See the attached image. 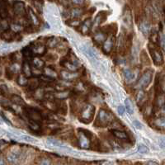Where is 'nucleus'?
I'll list each match as a JSON object with an SVG mask.
<instances>
[{"instance_id": "nucleus-1", "label": "nucleus", "mask_w": 165, "mask_h": 165, "mask_svg": "<svg viewBox=\"0 0 165 165\" xmlns=\"http://www.w3.org/2000/svg\"><path fill=\"white\" fill-rule=\"evenodd\" d=\"M112 122H113V115L112 113L106 109H100L95 122V125L105 127L109 125L111 123H112Z\"/></svg>"}, {"instance_id": "nucleus-2", "label": "nucleus", "mask_w": 165, "mask_h": 165, "mask_svg": "<svg viewBox=\"0 0 165 165\" xmlns=\"http://www.w3.org/2000/svg\"><path fill=\"white\" fill-rule=\"evenodd\" d=\"M94 112H95V107L91 104H86L82 108L79 116V121L85 124H88L92 122L94 118Z\"/></svg>"}, {"instance_id": "nucleus-3", "label": "nucleus", "mask_w": 165, "mask_h": 165, "mask_svg": "<svg viewBox=\"0 0 165 165\" xmlns=\"http://www.w3.org/2000/svg\"><path fill=\"white\" fill-rule=\"evenodd\" d=\"M24 114L28 119V121L31 122L40 123L43 120V113H41L40 111L34 107H29V106H25L23 109Z\"/></svg>"}, {"instance_id": "nucleus-4", "label": "nucleus", "mask_w": 165, "mask_h": 165, "mask_svg": "<svg viewBox=\"0 0 165 165\" xmlns=\"http://www.w3.org/2000/svg\"><path fill=\"white\" fill-rule=\"evenodd\" d=\"M149 50H150V56L152 58V60L154 64L157 66L162 65L163 64V57L161 50L159 48L154 44L150 43L149 45Z\"/></svg>"}, {"instance_id": "nucleus-5", "label": "nucleus", "mask_w": 165, "mask_h": 165, "mask_svg": "<svg viewBox=\"0 0 165 165\" xmlns=\"http://www.w3.org/2000/svg\"><path fill=\"white\" fill-rule=\"evenodd\" d=\"M79 133V146L82 149H88L90 147V139L93 137V134L90 131L85 130V129H80L78 130Z\"/></svg>"}, {"instance_id": "nucleus-6", "label": "nucleus", "mask_w": 165, "mask_h": 165, "mask_svg": "<svg viewBox=\"0 0 165 165\" xmlns=\"http://www.w3.org/2000/svg\"><path fill=\"white\" fill-rule=\"evenodd\" d=\"M153 78V71L150 69H148L144 73L143 75L140 76V78H139V80L137 81L135 87L137 88H144L147 87L150 84Z\"/></svg>"}, {"instance_id": "nucleus-7", "label": "nucleus", "mask_w": 165, "mask_h": 165, "mask_svg": "<svg viewBox=\"0 0 165 165\" xmlns=\"http://www.w3.org/2000/svg\"><path fill=\"white\" fill-rule=\"evenodd\" d=\"M13 12L16 15L20 16H24L26 13V8H25V4L23 2L21 1H17V2H13Z\"/></svg>"}, {"instance_id": "nucleus-8", "label": "nucleus", "mask_w": 165, "mask_h": 165, "mask_svg": "<svg viewBox=\"0 0 165 165\" xmlns=\"http://www.w3.org/2000/svg\"><path fill=\"white\" fill-rule=\"evenodd\" d=\"M115 45V38L112 36H110L107 37L106 41L103 45V50L105 54H110L112 52V49Z\"/></svg>"}, {"instance_id": "nucleus-9", "label": "nucleus", "mask_w": 165, "mask_h": 165, "mask_svg": "<svg viewBox=\"0 0 165 165\" xmlns=\"http://www.w3.org/2000/svg\"><path fill=\"white\" fill-rule=\"evenodd\" d=\"M20 157H21V153L17 150H13L8 153V154L7 155V160L9 163L10 164L15 165L19 162L20 160Z\"/></svg>"}, {"instance_id": "nucleus-10", "label": "nucleus", "mask_w": 165, "mask_h": 165, "mask_svg": "<svg viewBox=\"0 0 165 165\" xmlns=\"http://www.w3.org/2000/svg\"><path fill=\"white\" fill-rule=\"evenodd\" d=\"M60 78H62L63 80L65 81H71L74 80L78 77V74L76 72H71L69 70H62L59 74Z\"/></svg>"}, {"instance_id": "nucleus-11", "label": "nucleus", "mask_w": 165, "mask_h": 165, "mask_svg": "<svg viewBox=\"0 0 165 165\" xmlns=\"http://www.w3.org/2000/svg\"><path fill=\"white\" fill-rule=\"evenodd\" d=\"M93 24H94V22L92 21V19H86V20L82 23L81 26H80V31H81L82 34H87V33L91 31L92 27H93Z\"/></svg>"}, {"instance_id": "nucleus-12", "label": "nucleus", "mask_w": 165, "mask_h": 165, "mask_svg": "<svg viewBox=\"0 0 165 165\" xmlns=\"http://www.w3.org/2000/svg\"><path fill=\"white\" fill-rule=\"evenodd\" d=\"M32 52L36 56H43L46 51V47L42 43H37L33 45V46L31 47Z\"/></svg>"}, {"instance_id": "nucleus-13", "label": "nucleus", "mask_w": 165, "mask_h": 165, "mask_svg": "<svg viewBox=\"0 0 165 165\" xmlns=\"http://www.w3.org/2000/svg\"><path fill=\"white\" fill-rule=\"evenodd\" d=\"M40 85H41V84H40V78H32L29 80L27 87H28V89L30 91L35 92L36 89L39 88V86H40Z\"/></svg>"}, {"instance_id": "nucleus-14", "label": "nucleus", "mask_w": 165, "mask_h": 165, "mask_svg": "<svg viewBox=\"0 0 165 165\" xmlns=\"http://www.w3.org/2000/svg\"><path fill=\"white\" fill-rule=\"evenodd\" d=\"M106 39H107V37H106L105 32H103V31L96 32L94 36V41H95L97 44H98V45H101V44H103V43L106 41Z\"/></svg>"}, {"instance_id": "nucleus-15", "label": "nucleus", "mask_w": 165, "mask_h": 165, "mask_svg": "<svg viewBox=\"0 0 165 165\" xmlns=\"http://www.w3.org/2000/svg\"><path fill=\"white\" fill-rule=\"evenodd\" d=\"M122 19H123L124 24H125V25L127 26L128 27H131V24H132V17H131V13L130 9H128V8L125 9Z\"/></svg>"}, {"instance_id": "nucleus-16", "label": "nucleus", "mask_w": 165, "mask_h": 165, "mask_svg": "<svg viewBox=\"0 0 165 165\" xmlns=\"http://www.w3.org/2000/svg\"><path fill=\"white\" fill-rule=\"evenodd\" d=\"M139 29L140 31L143 33L144 35H148L150 32V30H151V27H150V24L149 23V22L147 21H141L139 24Z\"/></svg>"}, {"instance_id": "nucleus-17", "label": "nucleus", "mask_w": 165, "mask_h": 165, "mask_svg": "<svg viewBox=\"0 0 165 165\" xmlns=\"http://www.w3.org/2000/svg\"><path fill=\"white\" fill-rule=\"evenodd\" d=\"M28 12V16H29V18L31 20V22H32V24L34 26H38L40 24V20L38 18V17L36 16V14L34 13L33 9L31 8V7H28L27 8Z\"/></svg>"}, {"instance_id": "nucleus-18", "label": "nucleus", "mask_w": 165, "mask_h": 165, "mask_svg": "<svg viewBox=\"0 0 165 165\" xmlns=\"http://www.w3.org/2000/svg\"><path fill=\"white\" fill-rule=\"evenodd\" d=\"M31 62H32V65L34 66L35 69H38V70L45 68V61L39 57H33Z\"/></svg>"}, {"instance_id": "nucleus-19", "label": "nucleus", "mask_w": 165, "mask_h": 165, "mask_svg": "<svg viewBox=\"0 0 165 165\" xmlns=\"http://www.w3.org/2000/svg\"><path fill=\"white\" fill-rule=\"evenodd\" d=\"M11 102L15 104V105H17V106H25L26 103L24 99H22V97H20L19 95H17V94H13L11 96Z\"/></svg>"}, {"instance_id": "nucleus-20", "label": "nucleus", "mask_w": 165, "mask_h": 165, "mask_svg": "<svg viewBox=\"0 0 165 165\" xmlns=\"http://www.w3.org/2000/svg\"><path fill=\"white\" fill-rule=\"evenodd\" d=\"M84 11L82 8H74L70 10L69 12V16L74 19H78L84 14Z\"/></svg>"}, {"instance_id": "nucleus-21", "label": "nucleus", "mask_w": 165, "mask_h": 165, "mask_svg": "<svg viewBox=\"0 0 165 165\" xmlns=\"http://www.w3.org/2000/svg\"><path fill=\"white\" fill-rule=\"evenodd\" d=\"M112 134L115 136L116 139L121 140H127L129 139L127 134L125 131H119V130H112Z\"/></svg>"}, {"instance_id": "nucleus-22", "label": "nucleus", "mask_w": 165, "mask_h": 165, "mask_svg": "<svg viewBox=\"0 0 165 165\" xmlns=\"http://www.w3.org/2000/svg\"><path fill=\"white\" fill-rule=\"evenodd\" d=\"M22 75H25L27 78H30L32 75V73H31V68L30 64L28 63V61H25L23 63V65L22 66Z\"/></svg>"}, {"instance_id": "nucleus-23", "label": "nucleus", "mask_w": 165, "mask_h": 165, "mask_svg": "<svg viewBox=\"0 0 165 165\" xmlns=\"http://www.w3.org/2000/svg\"><path fill=\"white\" fill-rule=\"evenodd\" d=\"M46 93L42 87H39L38 89L35 91L34 94H33V97H34L35 99L44 100V101L46 99Z\"/></svg>"}, {"instance_id": "nucleus-24", "label": "nucleus", "mask_w": 165, "mask_h": 165, "mask_svg": "<svg viewBox=\"0 0 165 165\" xmlns=\"http://www.w3.org/2000/svg\"><path fill=\"white\" fill-rule=\"evenodd\" d=\"M69 91L66 90V91H62V92H56V93H53L54 97L57 100H64L66 99L69 96Z\"/></svg>"}, {"instance_id": "nucleus-25", "label": "nucleus", "mask_w": 165, "mask_h": 165, "mask_svg": "<svg viewBox=\"0 0 165 165\" xmlns=\"http://www.w3.org/2000/svg\"><path fill=\"white\" fill-rule=\"evenodd\" d=\"M43 73L45 76H46L48 78H54L56 79V78L57 77V74L56 72L53 69H51L50 67H45L43 69Z\"/></svg>"}, {"instance_id": "nucleus-26", "label": "nucleus", "mask_w": 165, "mask_h": 165, "mask_svg": "<svg viewBox=\"0 0 165 165\" xmlns=\"http://www.w3.org/2000/svg\"><path fill=\"white\" fill-rule=\"evenodd\" d=\"M8 17V9H7V3L4 1L0 2V17L1 19H5Z\"/></svg>"}, {"instance_id": "nucleus-27", "label": "nucleus", "mask_w": 165, "mask_h": 165, "mask_svg": "<svg viewBox=\"0 0 165 165\" xmlns=\"http://www.w3.org/2000/svg\"><path fill=\"white\" fill-rule=\"evenodd\" d=\"M135 99H136V102H137L138 104H142V103H144V101L146 99V94L144 92L142 89H140L137 92V94L135 95Z\"/></svg>"}, {"instance_id": "nucleus-28", "label": "nucleus", "mask_w": 165, "mask_h": 165, "mask_svg": "<svg viewBox=\"0 0 165 165\" xmlns=\"http://www.w3.org/2000/svg\"><path fill=\"white\" fill-rule=\"evenodd\" d=\"M124 77L128 83H131L135 78V75L131 69H125L124 71Z\"/></svg>"}, {"instance_id": "nucleus-29", "label": "nucleus", "mask_w": 165, "mask_h": 165, "mask_svg": "<svg viewBox=\"0 0 165 165\" xmlns=\"http://www.w3.org/2000/svg\"><path fill=\"white\" fill-rule=\"evenodd\" d=\"M154 125L160 129H165V116H159L158 118L154 119Z\"/></svg>"}, {"instance_id": "nucleus-30", "label": "nucleus", "mask_w": 165, "mask_h": 165, "mask_svg": "<svg viewBox=\"0 0 165 165\" xmlns=\"http://www.w3.org/2000/svg\"><path fill=\"white\" fill-rule=\"evenodd\" d=\"M14 37H15V33L12 31H7L2 33V39L5 41H13Z\"/></svg>"}, {"instance_id": "nucleus-31", "label": "nucleus", "mask_w": 165, "mask_h": 165, "mask_svg": "<svg viewBox=\"0 0 165 165\" xmlns=\"http://www.w3.org/2000/svg\"><path fill=\"white\" fill-rule=\"evenodd\" d=\"M82 50L84 51V53L85 54L89 59H91L92 60H93V59H94V60L96 59V56H95V54L94 53V51L91 50L90 48H87V47L86 46H83L82 47Z\"/></svg>"}, {"instance_id": "nucleus-32", "label": "nucleus", "mask_w": 165, "mask_h": 165, "mask_svg": "<svg viewBox=\"0 0 165 165\" xmlns=\"http://www.w3.org/2000/svg\"><path fill=\"white\" fill-rule=\"evenodd\" d=\"M47 142L50 144H51V145H53V146L59 147V148H62V149H65V150H70L69 148L63 146L62 143H61L60 141H59V140H55V139H48Z\"/></svg>"}, {"instance_id": "nucleus-33", "label": "nucleus", "mask_w": 165, "mask_h": 165, "mask_svg": "<svg viewBox=\"0 0 165 165\" xmlns=\"http://www.w3.org/2000/svg\"><path fill=\"white\" fill-rule=\"evenodd\" d=\"M155 104L156 106H158V107H162L163 105H165V95L164 94H159V96L157 97V98H156L155 101Z\"/></svg>"}, {"instance_id": "nucleus-34", "label": "nucleus", "mask_w": 165, "mask_h": 165, "mask_svg": "<svg viewBox=\"0 0 165 165\" xmlns=\"http://www.w3.org/2000/svg\"><path fill=\"white\" fill-rule=\"evenodd\" d=\"M103 21H104V17H103V13H99V14L95 17V19H94L93 27H94V28L98 27V26H99L100 24L103 22Z\"/></svg>"}, {"instance_id": "nucleus-35", "label": "nucleus", "mask_w": 165, "mask_h": 165, "mask_svg": "<svg viewBox=\"0 0 165 165\" xmlns=\"http://www.w3.org/2000/svg\"><path fill=\"white\" fill-rule=\"evenodd\" d=\"M8 70L14 75V74H17V73H18L21 70V65L19 64H17V63H13V65H11L8 68Z\"/></svg>"}, {"instance_id": "nucleus-36", "label": "nucleus", "mask_w": 165, "mask_h": 165, "mask_svg": "<svg viewBox=\"0 0 165 165\" xmlns=\"http://www.w3.org/2000/svg\"><path fill=\"white\" fill-rule=\"evenodd\" d=\"M125 109H126V112L131 115L133 114L134 112V107H133V104L131 102L130 99H125Z\"/></svg>"}, {"instance_id": "nucleus-37", "label": "nucleus", "mask_w": 165, "mask_h": 165, "mask_svg": "<svg viewBox=\"0 0 165 165\" xmlns=\"http://www.w3.org/2000/svg\"><path fill=\"white\" fill-rule=\"evenodd\" d=\"M10 28V26L8 24V22L6 19H2L1 22H0V31L2 33L7 31Z\"/></svg>"}, {"instance_id": "nucleus-38", "label": "nucleus", "mask_w": 165, "mask_h": 165, "mask_svg": "<svg viewBox=\"0 0 165 165\" xmlns=\"http://www.w3.org/2000/svg\"><path fill=\"white\" fill-rule=\"evenodd\" d=\"M28 78H27L25 75H20L17 77V84L20 85V86H27L28 84Z\"/></svg>"}, {"instance_id": "nucleus-39", "label": "nucleus", "mask_w": 165, "mask_h": 165, "mask_svg": "<svg viewBox=\"0 0 165 165\" xmlns=\"http://www.w3.org/2000/svg\"><path fill=\"white\" fill-rule=\"evenodd\" d=\"M22 53V55H23V56H24V57H26V58H31V56H32V54H33V52H32V50H31V47L27 46V47H25V48H23Z\"/></svg>"}, {"instance_id": "nucleus-40", "label": "nucleus", "mask_w": 165, "mask_h": 165, "mask_svg": "<svg viewBox=\"0 0 165 165\" xmlns=\"http://www.w3.org/2000/svg\"><path fill=\"white\" fill-rule=\"evenodd\" d=\"M10 29L14 33H17V32H20V31H22V29H23V27L18 24V23H13V24L10 26Z\"/></svg>"}, {"instance_id": "nucleus-41", "label": "nucleus", "mask_w": 165, "mask_h": 165, "mask_svg": "<svg viewBox=\"0 0 165 165\" xmlns=\"http://www.w3.org/2000/svg\"><path fill=\"white\" fill-rule=\"evenodd\" d=\"M59 43V40L56 37H50L47 41V46L49 47H55L57 46V44Z\"/></svg>"}, {"instance_id": "nucleus-42", "label": "nucleus", "mask_w": 165, "mask_h": 165, "mask_svg": "<svg viewBox=\"0 0 165 165\" xmlns=\"http://www.w3.org/2000/svg\"><path fill=\"white\" fill-rule=\"evenodd\" d=\"M83 22L78 20V19H72V20H69V22H67V24H69V26L71 27H80Z\"/></svg>"}, {"instance_id": "nucleus-43", "label": "nucleus", "mask_w": 165, "mask_h": 165, "mask_svg": "<svg viewBox=\"0 0 165 165\" xmlns=\"http://www.w3.org/2000/svg\"><path fill=\"white\" fill-rule=\"evenodd\" d=\"M159 86L160 90L162 91L163 93H165V75L162 76L161 78H159Z\"/></svg>"}, {"instance_id": "nucleus-44", "label": "nucleus", "mask_w": 165, "mask_h": 165, "mask_svg": "<svg viewBox=\"0 0 165 165\" xmlns=\"http://www.w3.org/2000/svg\"><path fill=\"white\" fill-rule=\"evenodd\" d=\"M149 148L145 146L144 144H139L138 145V152L140 154H148L149 153Z\"/></svg>"}, {"instance_id": "nucleus-45", "label": "nucleus", "mask_w": 165, "mask_h": 165, "mask_svg": "<svg viewBox=\"0 0 165 165\" xmlns=\"http://www.w3.org/2000/svg\"><path fill=\"white\" fill-rule=\"evenodd\" d=\"M20 138H21L22 140L27 141V142H31V143H34V142H36V140H34L33 138L31 137V136H29V135H21Z\"/></svg>"}, {"instance_id": "nucleus-46", "label": "nucleus", "mask_w": 165, "mask_h": 165, "mask_svg": "<svg viewBox=\"0 0 165 165\" xmlns=\"http://www.w3.org/2000/svg\"><path fill=\"white\" fill-rule=\"evenodd\" d=\"M150 39H151V41H152L153 44L155 45L157 43V41L159 40V36H158V33L157 32H153L151 36H150Z\"/></svg>"}, {"instance_id": "nucleus-47", "label": "nucleus", "mask_w": 165, "mask_h": 165, "mask_svg": "<svg viewBox=\"0 0 165 165\" xmlns=\"http://www.w3.org/2000/svg\"><path fill=\"white\" fill-rule=\"evenodd\" d=\"M159 41H160V46L162 47V49L165 52V36L162 35L160 37H159Z\"/></svg>"}, {"instance_id": "nucleus-48", "label": "nucleus", "mask_w": 165, "mask_h": 165, "mask_svg": "<svg viewBox=\"0 0 165 165\" xmlns=\"http://www.w3.org/2000/svg\"><path fill=\"white\" fill-rule=\"evenodd\" d=\"M72 3L74 4V5H77V6L79 8V6H81V5H83V4H84L85 3V2L84 1H82V0H79V1H72Z\"/></svg>"}, {"instance_id": "nucleus-49", "label": "nucleus", "mask_w": 165, "mask_h": 165, "mask_svg": "<svg viewBox=\"0 0 165 165\" xmlns=\"http://www.w3.org/2000/svg\"><path fill=\"white\" fill-rule=\"evenodd\" d=\"M1 93H2V96H3V94H5V93L8 94V87H7L6 85H4V84H2V85H1Z\"/></svg>"}, {"instance_id": "nucleus-50", "label": "nucleus", "mask_w": 165, "mask_h": 165, "mask_svg": "<svg viewBox=\"0 0 165 165\" xmlns=\"http://www.w3.org/2000/svg\"><path fill=\"white\" fill-rule=\"evenodd\" d=\"M159 146L161 147L162 149H164L165 148V139H163V138H160V139H159Z\"/></svg>"}, {"instance_id": "nucleus-51", "label": "nucleus", "mask_w": 165, "mask_h": 165, "mask_svg": "<svg viewBox=\"0 0 165 165\" xmlns=\"http://www.w3.org/2000/svg\"><path fill=\"white\" fill-rule=\"evenodd\" d=\"M1 117H2V120H3V122H5L6 124L9 125H12V124H11V122H10L9 121H8V119L7 118L6 116L3 115V113H1Z\"/></svg>"}, {"instance_id": "nucleus-52", "label": "nucleus", "mask_w": 165, "mask_h": 165, "mask_svg": "<svg viewBox=\"0 0 165 165\" xmlns=\"http://www.w3.org/2000/svg\"><path fill=\"white\" fill-rule=\"evenodd\" d=\"M40 165H51V163H50V161L49 160V159H45L41 160Z\"/></svg>"}, {"instance_id": "nucleus-53", "label": "nucleus", "mask_w": 165, "mask_h": 165, "mask_svg": "<svg viewBox=\"0 0 165 165\" xmlns=\"http://www.w3.org/2000/svg\"><path fill=\"white\" fill-rule=\"evenodd\" d=\"M133 124H134V125L135 126V127L137 128V129H142V125H141V123L140 122H139L138 121H134L133 122Z\"/></svg>"}, {"instance_id": "nucleus-54", "label": "nucleus", "mask_w": 165, "mask_h": 165, "mask_svg": "<svg viewBox=\"0 0 165 165\" xmlns=\"http://www.w3.org/2000/svg\"><path fill=\"white\" fill-rule=\"evenodd\" d=\"M159 113L162 115V116H165V105L159 108Z\"/></svg>"}, {"instance_id": "nucleus-55", "label": "nucleus", "mask_w": 165, "mask_h": 165, "mask_svg": "<svg viewBox=\"0 0 165 165\" xmlns=\"http://www.w3.org/2000/svg\"><path fill=\"white\" fill-rule=\"evenodd\" d=\"M117 110H118V112L120 115H123V113H124L125 112V109L124 107L122 106H119L118 108H117Z\"/></svg>"}, {"instance_id": "nucleus-56", "label": "nucleus", "mask_w": 165, "mask_h": 165, "mask_svg": "<svg viewBox=\"0 0 165 165\" xmlns=\"http://www.w3.org/2000/svg\"><path fill=\"white\" fill-rule=\"evenodd\" d=\"M146 165H159V163L155 161H149V162H147Z\"/></svg>"}, {"instance_id": "nucleus-57", "label": "nucleus", "mask_w": 165, "mask_h": 165, "mask_svg": "<svg viewBox=\"0 0 165 165\" xmlns=\"http://www.w3.org/2000/svg\"><path fill=\"white\" fill-rule=\"evenodd\" d=\"M103 165H116L114 162H106L104 163V164Z\"/></svg>"}]
</instances>
